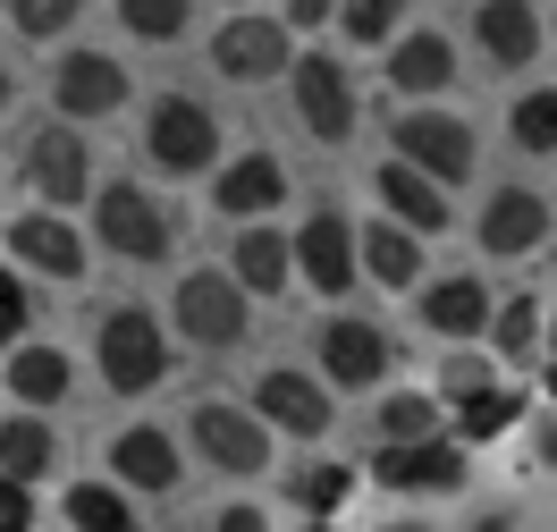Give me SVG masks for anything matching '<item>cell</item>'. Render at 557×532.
<instances>
[{"label": "cell", "mask_w": 557, "mask_h": 532, "mask_svg": "<svg viewBox=\"0 0 557 532\" xmlns=\"http://www.w3.org/2000/svg\"><path fill=\"white\" fill-rule=\"evenodd\" d=\"M94 355H102V381L119 397H144V389L170 381V338H161V321L144 313V305H119V313L102 321Z\"/></svg>", "instance_id": "6da1fadb"}, {"label": "cell", "mask_w": 557, "mask_h": 532, "mask_svg": "<svg viewBox=\"0 0 557 532\" xmlns=\"http://www.w3.org/2000/svg\"><path fill=\"white\" fill-rule=\"evenodd\" d=\"M94 228H102L110 253H127V262H161L177 246V220L161 195H144L136 177H110L102 195H94Z\"/></svg>", "instance_id": "7a4b0ae2"}, {"label": "cell", "mask_w": 557, "mask_h": 532, "mask_svg": "<svg viewBox=\"0 0 557 532\" xmlns=\"http://www.w3.org/2000/svg\"><path fill=\"white\" fill-rule=\"evenodd\" d=\"M195 457L220 465V473H262L271 465V423L253 415V406H228V397H203L195 415Z\"/></svg>", "instance_id": "3957f363"}, {"label": "cell", "mask_w": 557, "mask_h": 532, "mask_svg": "<svg viewBox=\"0 0 557 532\" xmlns=\"http://www.w3.org/2000/svg\"><path fill=\"white\" fill-rule=\"evenodd\" d=\"M144 152H152V170H161V177H195V170H211L220 127H211L203 102L170 94V102H152V119H144Z\"/></svg>", "instance_id": "277c9868"}, {"label": "cell", "mask_w": 557, "mask_h": 532, "mask_svg": "<svg viewBox=\"0 0 557 532\" xmlns=\"http://www.w3.org/2000/svg\"><path fill=\"white\" fill-rule=\"evenodd\" d=\"M397 161H414V170H431L440 186H456V177H473V127L465 119H448V110H397Z\"/></svg>", "instance_id": "5b68a950"}, {"label": "cell", "mask_w": 557, "mask_h": 532, "mask_svg": "<svg viewBox=\"0 0 557 532\" xmlns=\"http://www.w3.org/2000/svg\"><path fill=\"white\" fill-rule=\"evenodd\" d=\"M287 94H296V119H305L321 144H347L355 136V85H347V69H338L330 51L287 60Z\"/></svg>", "instance_id": "8992f818"}, {"label": "cell", "mask_w": 557, "mask_h": 532, "mask_svg": "<svg viewBox=\"0 0 557 532\" xmlns=\"http://www.w3.org/2000/svg\"><path fill=\"white\" fill-rule=\"evenodd\" d=\"M177 330H186L195 347H237V338H245V287H237V271H195V280H177Z\"/></svg>", "instance_id": "52a82bcc"}, {"label": "cell", "mask_w": 557, "mask_h": 532, "mask_svg": "<svg viewBox=\"0 0 557 532\" xmlns=\"http://www.w3.org/2000/svg\"><path fill=\"white\" fill-rule=\"evenodd\" d=\"M26 186H35L42 203H76V195H94V152H85V136H76V119L26 136Z\"/></svg>", "instance_id": "ba28073f"}, {"label": "cell", "mask_w": 557, "mask_h": 532, "mask_svg": "<svg viewBox=\"0 0 557 532\" xmlns=\"http://www.w3.org/2000/svg\"><path fill=\"white\" fill-rule=\"evenodd\" d=\"M388 330H372V321H321V372H330V389H381L388 381Z\"/></svg>", "instance_id": "9c48e42d"}, {"label": "cell", "mask_w": 557, "mask_h": 532, "mask_svg": "<svg viewBox=\"0 0 557 532\" xmlns=\"http://www.w3.org/2000/svg\"><path fill=\"white\" fill-rule=\"evenodd\" d=\"M51 102H60V119H110V110L127 102V69L110 60V51H69L60 69H51Z\"/></svg>", "instance_id": "30bf717a"}, {"label": "cell", "mask_w": 557, "mask_h": 532, "mask_svg": "<svg viewBox=\"0 0 557 532\" xmlns=\"http://www.w3.org/2000/svg\"><path fill=\"white\" fill-rule=\"evenodd\" d=\"M372 473H381L388 491H422V498H440V491H465V440H406V448H381L372 457Z\"/></svg>", "instance_id": "8fae6325"}, {"label": "cell", "mask_w": 557, "mask_h": 532, "mask_svg": "<svg viewBox=\"0 0 557 532\" xmlns=\"http://www.w3.org/2000/svg\"><path fill=\"white\" fill-rule=\"evenodd\" d=\"M211 69L253 85V76H278L287 69V17H228L211 35Z\"/></svg>", "instance_id": "7c38bea8"}, {"label": "cell", "mask_w": 557, "mask_h": 532, "mask_svg": "<svg viewBox=\"0 0 557 532\" xmlns=\"http://www.w3.org/2000/svg\"><path fill=\"white\" fill-rule=\"evenodd\" d=\"M253 415L278 423V431H296V440H321V431H330V389H321L313 372H287V363H278V372L253 381Z\"/></svg>", "instance_id": "4fadbf2b"}, {"label": "cell", "mask_w": 557, "mask_h": 532, "mask_svg": "<svg viewBox=\"0 0 557 532\" xmlns=\"http://www.w3.org/2000/svg\"><path fill=\"white\" fill-rule=\"evenodd\" d=\"M381 203H388V220H406V228H414V237H440V228H448V186H440V177L431 170H414V161H388L381 170Z\"/></svg>", "instance_id": "5bb4252c"}, {"label": "cell", "mask_w": 557, "mask_h": 532, "mask_svg": "<svg viewBox=\"0 0 557 532\" xmlns=\"http://www.w3.org/2000/svg\"><path fill=\"white\" fill-rule=\"evenodd\" d=\"M549 237V203L532 186H498L482 203V253H532Z\"/></svg>", "instance_id": "9a60e30c"}, {"label": "cell", "mask_w": 557, "mask_h": 532, "mask_svg": "<svg viewBox=\"0 0 557 532\" xmlns=\"http://www.w3.org/2000/svg\"><path fill=\"white\" fill-rule=\"evenodd\" d=\"M355 237H347V220L338 212H313L305 220V237H296V271L321 287V296H347V280H355Z\"/></svg>", "instance_id": "2e32d148"}, {"label": "cell", "mask_w": 557, "mask_h": 532, "mask_svg": "<svg viewBox=\"0 0 557 532\" xmlns=\"http://www.w3.org/2000/svg\"><path fill=\"white\" fill-rule=\"evenodd\" d=\"M278 195H287V170H278V152H245L228 170L211 177V203L228 220H253V212H278Z\"/></svg>", "instance_id": "e0dca14e"}, {"label": "cell", "mask_w": 557, "mask_h": 532, "mask_svg": "<svg viewBox=\"0 0 557 532\" xmlns=\"http://www.w3.org/2000/svg\"><path fill=\"white\" fill-rule=\"evenodd\" d=\"M9 253L35 262V271H51V280H85V237H76L69 220H51V212L9 220Z\"/></svg>", "instance_id": "ac0fdd59"}, {"label": "cell", "mask_w": 557, "mask_h": 532, "mask_svg": "<svg viewBox=\"0 0 557 532\" xmlns=\"http://www.w3.org/2000/svg\"><path fill=\"white\" fill-rule=\"evenodd\" d=\"M473 42H482L498 69H523V60L541 51V17H532V0H482V9H473Z\"/></svg>", "instance_id": "d6986e66"}, {"label": "cell", "mask_w": 557, "mask_h": 532, "mask_svg": "<svg viewBox=\"0 0 557 532\" xmlns=\"http://www.w3.org/2000/svg\"><path fill=\"white\" fill-rule=\"evenodd\" d=\"M448 76H456V51H448V35L414 26V35H397V42H388V85H397V94H440Z\"/></svg>", "instance_id": "ffe728a7"}, {"label": "cell", "mask_w": 557, "mask_h": 532, "mask_svg": "<svg viewBox=\"0 0 557 532\" xmlns=\"http://www.w3.org/2000/svg\"><path fill=\"white\" fill-rule=\"evenodd\" d=\"M110 465H119V491H177V448L152 423H144V431H119Z\"/></svg>", "instance_id": "44dd1931"}, {"label": "cell", "mask_w": 557, "mask_h": 532, "mask_svg": "<svg viewBox=\"0 0 557 532\" xmlns=\"http://www.w3.org/2000/svg\"><path fill=\"white\" fill-rule=\"evenodd\" d=\"M363 271H372V280L381 287H406V296H414V280H422V237L414 228H406V220H381V228H363Z\"/></svg>", "instance_id": "7402d4cb"}, {"label": "cell", "mask_w": 557, "mask_h": 532, "mask_svg": "<svg viewBox=\"0 0 557 532\" xmlns=\"http://www.w3.org/2000/svg\"><path fill=\"white\" fill-rule=\"evenodd\" d=\"M422 321H431L440 338H482V330H490L482 280H431V287H422Z\"/></svg>", "instance_id": "603a6c76"}, {"label": "cell", "mask_w": 557, "mask_h": 532, "mask_svg": "<svg viewBox=\"0 0 557 532\" xmlns=\"http://www.w3.org/2000/svg\"><path fill=\"white\" fill-rule=\"evenodd\" d=\"M228 271H237L245 296H278V287H287V271H296V246H287L278 228H245V237H237V262H228Z\"/></svg>", "instance_id": "cb8c5ba5"}, {"label": "cell", "mask_w": 557, "mask_h": 532, "mask_svg": "<svg viewBox=\"0 0 557 532\" xmlns=\"http://www.w3.org/2000/svg\"><path fill=\"white\" fill-rule=\"evenodd\" d=\"M69 355L60 347H17L9 355V397H17V406H60V397H69Z\"/></svg>", "instance_id": "d4e9b609"}, {"label": "cell", "mask_w": 557, "mask_h": 532, "mask_svg": "<svg viewBox=\"0 0 557 532\" xmlns=\"http://www.w3.org/2000/svg\"><path fill=\"white\" fill-rule=\"evenodd\" d=\"M507 423H523V389H498V381H490V389L456 397V440H473V448H482V440H498Z\"/></svg>", "instance_id": "484cf974"}, {"label": "cell", "mask_w": 557, "mask_h": 532, "mask_svg": "<svg viewBox=\"0 0 557 532\" xmlns=\"http://www.w3.org/2000/svg\"><path fill=\"white\" fill-rule=\"evenodd\" d=\"M372 431H381V448H406V440H440V397H422V389L381 397Z\"/></svg>", "instance_id": "4316f807"}, {"label": "cell", "mask_w": 557, "mask_h": 532, "mask_svg": "<svg viewBox=\"0 0 557 532\" xmlns=\"http://www.w3.org/2000/svg\"><path fill=\"white\" fill-rule=\"evenodd\" d=\"M69 532H136V507L119 482H76L69 491Z\"/></svg>", "instance_id": "83f0119b"}, {"label": "cell", "mask_w": 557, "mask_h": 532, "mask_svg": "<svg viewBox=\"0 0 557 532\" xmlns=\"http://www.w3.org/2000/svg\"><path fill=\"white\" fill-rule=\"evenodd\" d=\"M51 457H60V448H51V431H42L35 415L0 423V473H9V482H42V473H51Z\"/></svg>", "instance_id": "f1b7e54d"}, {"label": "cell", "mask_w": 557, "mask_h": 532, "mask_svg": "<svg viewBox=\"0 0 557 532\" xmlns=\"http://www.w3.org/2000/svg\"><path fill=\"white\" fill-rule=\"evenodd\" d=\"M490 347L507 355V363H532V355H541V296L490 305Z\"/></svg>", "instance_id": "f546056e"}, {"label": "cell", "mask_w": 557, "mask_h": 532, "mask_svg": "<svg viewBox=\"0 0 557 532\" xmlns=\"http://www.w3.org/2000/svg\"><path fill=\"white\" fill-rule=\"evenodd\" d=\"M287 498H296L305 516H338L355 498V465H305V473L287 482Z\"/></svg>", "instance_id": "4dcf8cb0"}, {"label": "cell", "mask_w": 557, "mask_h": 532, "mask_svg": "<svg viewBox=\"0 0 557 532\" xmlns=\"http://www.w3.org/2000/svg\"><path fill=\"white\" fill-rule=\"evenodd\" d=\"M119 26L144 42H177L186 35V0H119Z\"/></svg>", "instance_id": "1f68e13d"}, {"label": "cell", "mask_w": 557, "mask_h": 532, "mask_svg": "<svg viewBox=\"0 0 557 532\" xmlns=\"http://www.w3.org/2000/svg\"><path fill=\"white\" fill-rule=\"evenodd\" d=\"M507 127H516V144H523V152H557V85H541V94H523Z\"/></svg>", "instance_id": "d6a6232c"}, {"label": "cell", "mask_w": 557, "mask_h": 532, "mask_svg": "<svg viewBox=\"0 0 557 532\" xmlns=\"http://www.w3.org/2000/svg\"><path fill=\"white\" fill-rule=\"evenodd\" d=\"M397 17H406V0H338L347 42H388V35H397Z\"/></svg>", "instance_id": "836d02e7"}, {"label": "cell", "mask_w": 557, "mask_h": 532, "mask_svg": "<svg viewBox=\"0 0 557 532\" xmlns=\"http://www.w3.org/2000/svg\"><path fill=\"white\" fill-rule=\"evenodd\" d=\"M85 0H9V17H17V35H35V42H51L60 26H69Z\"/></svg>", "instance_id": "e575fe53"}, {"label": "cell", "mask_w": 557, "mask_h": 532, "mask_svg": "<svg viewBox=\"0 0 557 532\" xmlns=\"http://www.w3.org/2000/svg\"><path fill=\"white\" fill-rule=\"evenodd\" d=\"M0 532H35V491L0 473Z\"/></svg>", "instance_id": "d590c367"}, {"label": "cell", "mask_w": 557, "mask_h": 532, "mask_svg": "<svg viewBox=\"0 0 557 532\" xmlns=\"http://www.w3.org/2000/svg\"><path fill=\"white\" fill-rule=\"evenodd\" d=\"M490 381H498V372H490V355H456L440 389H448V397H473V389H490Z\"/></svg>", "instance_id": "8d00e7d4"}, {"label": "cell", "mask_w": 557, "mask_h": 532, "mask_svg": "<svg viewBox=\"0 0 557 532\" xmlns=\"http://www.w3.org/2000/svg\"><path fill=\"white\" fill-rule=\"evenodd\" d=\"M17 330H26V287L0 271V347H17Z\"/></svg>", "instance_id": "74e56055"}, {"label": "cell", "mask_w": 557, "mask_h": 532, "mask_svg": "<svg viewBox=\"0 0 557 532\" xmlns=\"http://www.w3.org/2000/svg\"><path fill=\"white\" fill-rule=\"evenodd\" d=\"M278 17H287V26H330L338 0H278Z\"/></svg>", "instance_id": "f35d334b"}, {"label": "cell", "mask_w": 557, "mask_h": 532, "mask_svg": "<svg viewBox=\"0 0 557 532\" xmlns=\"http://www.w3.org/2000/svg\"><path fill=\"white\" fill-rule=\"evenodd\" d=\"M211 532H262V507H228V516H220Z\"/></svg>", "instance_id": "ab89813d"}, {"label": "cell", "mask_w": 557, "mask_h": 532, "mask_svg": "<svg viewBox=\"0 0 557 532\" xmlns=\"http://www.w3.org/2000/svg\"><path fill=\"white\" fill-rule=\"evenodd\" d=\"M541 465H557V431H541Z\"/></svg>", "instance_id": "60d3db41"}, {"label": "cell", "mask_w": 557, "mask_h": 532, "mask_svg": "<svg viewBox=\"0 0 557 532\" xmlns=\"http://www.w3.org/2000/svg\"><path fill=\"white\" fill-rule=\"evenodd\" d=\"M541 363H557V321H549V355H541Z\"/></svg>", "instance_id": "b9f144b4"}, {"label": "cell", "mask_w": 557, "mask_h": 532, "mask_svg": "<svg viewBox=\"0 0 557 532\" xmlns=\"http://www.w3.org/2000/svg\"><path fill=\"white\" fill-rule=\"evenodd\" d=\"M0 110H9V69H0Z\"/></svg>", "instance_id": "7bdbcfd3"}, {"label": "cell", "mask_w": 557, "mask_h": 532, "mask_svg": "<svg viewBox=\"0 0 557 532\" xmlns=\"http://www.w3.org/2000/svg\"><path fill=\"white\" fill-rule=\"evenodd\" d=\"M388 532H422V524H388Z\"/></svg>", "instance_id": "ee69618b"}, {"label": "cell", "mask_w": 557, "mask_h": 532, "mask_svg": "<svg viewBox=\"0 0 557 532\" xmlns=\"http://www.w3.org/2000/svg\"><path fill=\"white\" fill-rule=\"evenodd\" d=\"M305 532H330V524H305Z\"/></svg>", "instance_id": "f6af8a7d"}]
</instances>
